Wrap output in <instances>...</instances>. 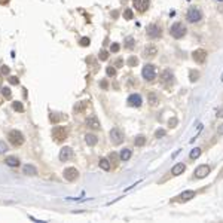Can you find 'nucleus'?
<instances>
[{
	"instance_id": "1",
	"label": "nucleus",
	"mask_w": 223,
	"mask_h": 223,
	"mask_svg": "<svg viewBox=\"0 0 223 223\" xmlns=\"http://www.w3.org/2000/svg\"><path fill=\"white\" fill-rule=\"evenodd\" d=\"M170 34H171L174 39H182L183 36L186 34V27L183 26L182 22H176V24H173L171 28H170Z\"/></svg>"
},
{
	"instance_id": "2",
	"label": "nucleus",
	"mask_w": 223,
	"mask_h": 223,
	"mask_svg": "<svg viewBox=\"0 0 223 223\" xmlns=\"http://www.w3.org/2000/svg\"><path fill=\"white\" fill-rule=\"evenodd\" d=\"M7 138H9V143H11L12 146H21V144L24 143V135L21 134L20 131H16V129H12V131L7 134Z\"/></svg>"
},
{
	"instance_id": "3",
	"label": "nucleus",
	"mask_w": 223,
	"mask_h": 223,
	"mask_svg": "<svg viewBox=\"0 0 223 223\" xmlns=\"http://www.w3.org/2000/svg\"><path fill=\"white\" fill-rule=\"evenodd\" d=\"M186 20L189 22H198V21L202 20V14L198 7H190L188 11V15H186Z\"/></svg>"
},
{
	"instance_id": "4",
	"label": "nucleus",
	"mask_w": 223,
	"mask_h": 223,
	"mask_svg": "<svg viewBox=\"0 0 223 223\" xmlns=\"http://www.w3.org/2000/svg\"><path fill=\"white\" fill-rule=\"evenodd\" d=\"M143 77L146 79L147 82H152L153 79L156 77V72H155V66H152V64H146L144 67H143Z\"/></svg>"
},
{
	"instance_id": "5",
	"label": "nucleus",
	"mask_w": 223,
	"mask_h": 223,
	"mask_svg": "<svg viewBox=\"0 0 223 223\" xmlns=\"http://www.w3.org/2000/svg\"><path fill=\"white\" fill-rule=\"evenodd\" d=\"M110 140H112V143L113 144H121L122 142H123V132H122L121 128H113L112 131H110Z\"/></svg>"
},
{
	"instance_id": "6",
	"label": "nucleus",
	"mask_w": 223,
	"mask_h": 223,
	"mask_svg": "<svg viewBox=\"0 0 223 223\" xmlns=\"http://www.w3.org/2000/svg\"><path fill=\"white\" fill-rule=\"evenodd\" d=\"M52 137L57 142H63V140L67 138V129L64 128V127H55L52 129Z\"/></svg>"
},
{
	"instance_id": "7",
	"label": "nucleus",
	"mask_w": 223,
	"mask_h": 223,
	"mask_svg": "<svg viewBox=\"0 0 223 223\" xmlns=\"http://www.w3.org/2000/svg\"><path fill=\"white\" fill-rule=\"evenodd\" d=\"M161 82H162V85H165V86H171V85L174 83V76H173V73H171L170 70H164L162 74H161Z\"/></svg>"
},
{
	"instance_id": "8",
	"label": "nucleus",
	"mask_w": 223,
	"mask_h": 223,
	"mask_svg": "<svg viewBox=\"0 0 223 223\" xmlns=\"http://www.w3.org/2000/svg\"><path fill=\"white\" fill-rule=\"evenodd\" d=\"M132 5H134V7L140 14H143V12L147 11L149 5H150V0H132Z\"/></svg>"
},
{
	"instance_id": "9",
	"label": "nucleus",
	"mask_w": 223,
	"mask_h": 223,
	"mask_svg": "<svg viewBox=\"0 0 223 223\" xmlns=\"http://www.w3.org/2000/svg\"><path fill=\"white\" fill-rule=\"evenodd\" d=\"M161 27L159 26H156V24H150L147 27V36L150 39H158V37H161Z\"/></svg>"
},
{
	"instance_id": "10",
	"label": "nucleus",
	"mask_w": 223,
	"mask_h": 223,
	"mask_svg": "<svg viewBox=\"0 0 223 223\" xmlns=\"http://www.w3.org/2000/svg\"><path fill=\"white\" fill-rule=\"evenodd\" d=\"M195 196H196V192H193V190H186V192L180 193L179 196H176V201L177 202H188V201H190V199L195 198Z\"/></svg>"
},
{
	"instance_id": "11",
	"label": "nucleus",
	"mask_w": 223,
	"mask_h": 223,
	"mask_svg": "<svg viewBox=\"0 0 223 223\" xmlns=\"http://www.w3.org/2000/svg\"><path fill=\"white\" fill-rule=\"evenodd\" d=\"M192 57H193L195 63H198V64H204L205 60H207V52H205L204 49H196V51H193Z\"/></svg>"
},
{
	"instance_id": "12",
	"label": "nucleus",
	"mask_w": 223,
	"mask_h": 223,
	"mask_svg": "<svg viewBox=\"0 0 223 223\" xmlns=\"http://www.w3.org/2000/svg\"><path fill=\"white\" fill-rule=\"evenodd\" d=\"M127 103H128V106H131V107H140L142 106V97L138 94H131L128 97V100H127Z\"/></svg>"
},
{
	"instance_id": "13",
	"label": "nucleus",
	"mask_w": 223,
	"mask_h": 223,
	"mask_svg": "<svg viewBox=\"0 0 223 223\" xmlns=\"http://www.w3.org/2000/svg\"><path fill=\"white\" fill-rule=\"evenodd\" d=\"M77 176H79V173H77V170L73 168V167L64 170V179H66V180H68V182H73V180H76V179H77Z\"/></svg>"
},
{
	"instance_id": "14",
	"label": "nucleus",
	"mask_w": 223,
	"mask_h": 223,
	"mask_svg": "<svg viewBox=\"0 0 223 223\" xmlns=\"http://www.w3.org/2000/svg\"><path fill=\"white\" fill-rule=\"evenodd\" d=\"M208 173H210L208 165H199V167L195 170V177L196 179H204V177L208 176Z\"/></svg>"
},
{
	"instance_id": "15",
	"label": "nucleus",
	"mask_w": 223,
	"mask_h": 223,
	"mask_svg": "<svg viewBox=\"0 0 223 223\" xmlns=\"http://www.w3.org/2000/svg\"><path fill=\"white\" fill-rule=\"evenodd\" d=\"M72 156H73V150H72V147H63L61 149V152H60L61 161H68Z\"/></svg>"
},
{
	"instance_id": "16",
	"label": "nucleus",
	"mask_w": 223,
	"mask_h": 223,
	"mask_svg": "<svg viewBox=\"0 0 223 223\" xmlns=\"http://www.w3.org/2000/svg\"><path fill=\"white\" fill-rule=\"evenodd\" d=\"M86 125L92 129H100V122H98V119L95 116H91V118L86 119Z\"/></svg>"
},
{
	"instance_id": "17",
	"label": "nucleus",
	"mask_w": 223,
	"mask_h": 223,
	"mask_svg": "<svg viewBox=\"0 0 223 223\" xmlns=\"http://www.w3.org/2000/svg\"><path fill=\"white\" fill-rule=\"evenodd\" d=\"M184 170H186V165H184V164H176V165L173 167V170H171V174H173V176H180V174H183Z\"/></svg>"
},
{
	"instance_id": "18",
	"label": "nucleus",
	"mask_w": 223,
	"mask_h": 223,
	"mask_svg": "<svg viewBox=\"0 0 223 223\" xmlns=\"http://www.w3.org/2000/svg\"><path fill=\"white\" fill-rule=\"evenodd\" d=\"M5 162H6V165H9V167H18V165H20V159L15 158V156H7L6 159H5Z\"/></svg>"
},
{
	"instance_id": "19",
	"label": "nucleus",
	"mask_w": 223,
	"mask_h": 223,
	"mask_svg": "<svg viewBox=\"0 0 223 223\" xmlns=\"http://www.w3.org/2000/svg\"><path fill=\"white\" fill-rule=\"evenodd\" d=\"M131 155H132V153H131V150H129V149H122L121 153H119V158H121V161L125 162V161H128L129 158H131Z\"/></svg>"
},
{
	"instance_id": "20",
	"label": "nucleus",
	"mask_w": 223,
	"mask_h": 223,
	"mask_svg": "<svg viewBox=\"0 0 223 223\" xmlns=\"http://www.w3.org/2000/svg\"><path fill=\"white\" fill-rule=\"evenodd\" d=\"M22 171H24V174H27V176H36V174H37V170L34 168L33 165H24Z\"/></svg>"
},
{
	"instance_id": "21",
	"label": "nucleus",
	"mask_w": 223,
	"mask_h": 223,
	"mask_svg": "<svg viewBox=\"0 0 223 223\" xmlns=\"http://www.w3.org/2000/svg\"><path fill=\"white\" fill-rule=\"evenodd\" d=\"M85 140H86V143H88L89 146H95V144H97V142H98V138H97L94 134H86Z\"/></svg>"
},
{
	"instance_id": "22",
	"label": "nucleus",
	"mask_w": 223,
	"mask_h": 223,
	"mask_svg": "<svg viewBox=\"0 0 223 223\" xmlns=\"http://www.w3.org/2000/svg\"><path fill=\"white\" fill-rule=\"evenodd\" d=\"M144 143H146V137L144 135H138V137H135V140H134V144L135 146H144Z\"/></svg>"
},
{
	"instance_id": "23",
	"label": "nucleus",
	"mask_w": 223,
	"mask_h": 223,
	"mask_svg": "<svg viewBox=\"0 0 223 223\" xmlns=\"http://www.w3.org/2000/svg\"><path fill=\"white\" fill-rule=\"evenodd\" d=\"M149 103H150V106H156V104L159 103V100H158V97H156L155 92H150V94H149Z\"/></svg>"
},
{
	"instance_id": "24",
	"label": "nucleus",
	"mask_w": 223,
	"mask_h": 223,
	"mask_svg": "<svg viewBox=\"0 0 223 223\" xmlns=\"http://www.w3.org/2000/svg\"><path fill=\"white\" fill-rule=\"evenodd\" d=\"M199 156H201V149H199V147H195L193 150H192V152H190L189 158H190V159H198Z\"/></svg>"
},
{
	"instance_id": "25",
	"label": "nucleus",
	"mask_w": 223,
	"mask_h": 223,
	"mask_svg": "<svg viewBox=\"0 0 223 223\" xmlns=\"http://www.w3.org/2000/svg\"><path fill=\"white\" fill-rule=\"evenodd\" d=\"M100 167H101L103 170L109 171V170H110V162H109V159H106V158L100 159Z\"/></svg>"
},
{
	"instance_id": "26",
	"label": "nucleus",
	"mask_w": 223,
	"mask_h": 223,
	"mask_svg": "<svg viewBox=\"0 0 223 223\" xmlns=\"http://www.w3.org/2000/svg\"><path fill=\"white\" fill-rule=\"evenodd\" d=\"M86 106H88V101H81L77 106H74V110H76V112H83Z\"/></svg>"
},
{
	"instance_id": "27",
	"label": "nucleus",
	"mask_w": 223,
	"mask_h": 223,
	"mask_svg": "<svg viewBox=\"0 0 223 223\" xmlns=\"http://www.w3.org/2000/svg\"><path fill=\"white\" fill-rule=\"evenodd\" d=\"M144 54H146V57H155L156 55V48H149V49L144 51Z\"/></svg>"
},
{
	"instance_id": "28",
	"label": "nucleus",
	"mask_w": 223,
	"mask_h": 223,
	"mask_svg": "<svg viewBox=\"0 0 223 223\" xmlns=\"http://www.w3.org/2000/svg\"><path fill=\"white\" fill-rule=\"evenodd\" d=\"M0 91H2L3 97H5V98H7V100H9V98L12 97V94H11V89H9V88H2Z\"/></svg>"
},
{
	"instance_id": "29",
	"label": "nucleus",
	"mask_w": 223,
	"mask_h": 223,
	"mask_svg": "<svg viewBox=\"0 0 223 223\" xmlns=\"http://www.w3.org/2000/svg\"><path fill=\"white\" fill-rule=\"evenodd\" d=\"M125 46L128 48V49H131V48L134 46V39H132V37H127V40H125Z\"/></svg>"
},
{
	"instance_id": "30",
	"label": "nucleus",
	"mask_w": 223,
	"mask_h": 223,
	"mask_svg": "<svg viewBox=\"0 0 223 223\" xmlns=\"http://www.w3.org/2000/svg\"><path fill=\"white\" fill-rule=\"evenodd\" d=\"M123 18H125V20H132V11H131V9H125Z\"/></svg>"
},
{
	"instance_id": "31",
	"label": "nucleus",
	"mask_w": 223,
	"mask_h": 223,
	"mask_svg": "<svg viewBox=\"0 0 223 223\" xmlns=\"http://www.w3.org/2000/svg\"><path fill=\"white\" fill-rule=\"evenodd\" d=\"M12 106H14L15 110H18V112H24V107H22V104H21L20 101H15Z\"/></svg>"
},
{
	"instance_id": "32",
	"label": "nucleus",
	"mask_w": 223,
	"mask_h": 223,
	"mask_svg": "<svg viewBox=\"0 0 223 223\" xmlns=\"http://www.w3.org/2000/svg\"><path fill=\"white\" fill-rule=\"evenodd\" d=\"M5 152H7V146L5 142L0 140V153H5Z\"/></svg>"
},
{
	"instance_id": "33",
	"label": "nucleus",
	"mask_w": 223,
	"mask_h": 223,
	"mask_svg": "<svg viewBox=\"0 0 223 223\" xmlns=\"http://www.w3.org/2000/svg\"><path fill=\"white\" fill-rule=\"evenodd\" d=\"M107 58H109V52H107V51H101V52H100V60L106 61Z\"/></svg>"
},
{
	"instance_id": "34",
	"label": "nucleus",
	"mask_w": 223,
	"mask_h": 223,
	"mask_svg": "<svg viewBox=\"0 0 223 223\" xmlns=\"http://www.w3.org/2000/svg\"><path fill=\"white\" fill-rule=\"evenodd\" d=\"M165 135V129H158L155 132V137L156 138H161V137H164Z\"/></svg>"
},
{
	"instance_id": "35",
	"label": "nucleus",
	"mask_w": 223,
	"mask_h": 223,
	"mask_svg": "<svg viewBox=\"0 0 223 223\" xmlns=\"http://www.w3.org/2000/svg\"><path fill=\"white\" fill-rule=\"evenodd\" d=\"M106 72H107L109 76H115V74H116V70L112 67V66H110V67H107V70H106Z\"/></svg>"
},
{
	"instance_id": "36",
	"label": "nucleus",
	"mask_w": 223,
	"mask_h": 223,
	"mask_svg": "<svg viewBox=\"0 0 223 223\" xmlns=\"http://www.w3.org/2000/svg\"><path fill=\"white\" fill-rule=\"evenodd\" d=\"M81 45H82V46H88V45H89V39H88V37H82V39H81Z\"/></svg>"
},
{
	"instance_id": "37",
	"label": "nucleus",
	"mask_w": 223,
	"mask_h": 223,
	"mask_svg": "<svg viewBox=\"0 0 223 223\" xmlns=\"http://www.w3.org/2000/svg\"><path fill=\"white\" fill-rule=\"evenodd\" d=\"M9 82H11L12 85H16L20 81H18V77H16V76H11V77H9Z\"/></svg>"
},
{
	"instance_id": "38",
	"label": "nucleus",
	"mask_w": 223,
	"mask_h": 223,
	"mask_svg": "<svg viewBox=\"0 0 223 223\" xmlns=\"http://www.w3.org/2000/svg\"><path fill=\"white\" fill-rule=\"evenodd\" d=\"M198 76H199L198 73H193V72H190V81H192V82H195Z\"/></svg>"
},
{
	"instance_id": "39",
	"label": "nucleus",
	"mask_w": 223,
	"mask_h": 223,
	"mask_svg": "<svg viewBox=\"0 0 223 223\" xmlns=\"http://www.w3.org/2000/svg\"><path fill=\"white\" fill-rule=\"evenodd\" d=\"M118 51H119V45H118V43H113V45H112V52H118Z\"/></svg>"
},
{
	"instance_id": "40",
	"label": "nucleus",
	"mask_w": 223,
	"mask_h": 223,
	"mask_svg": "<svg viewBox=\"0 0 223 223\" xmlns=\"http://www.w3.org/2000/svg\"><path fill=\"white\" fill-rule=\"evenodd\" d=\"M60 119H63V116H51V121H54V122H58L60 121Z\"/></svg>"
},
{
	"instance_id": "41",
	"label": "nucleus",
	"mask_w": 223,
	"mask_h": 223,
	"mask_svg": "<svg viewBox=\"0 0 223 223\" xmlns=\"http://www.w3.org/2000/svg\"><path fill=\"white\" fill-rule=\"evenodd\" d=\"M128 64H129V66H134V64H137V58H134V57H132V58H129Z\"/></svg>"
},
{
	"instance_id": "42",
	"label": "nucleus",
	"mask_w": 223,
	"mask_h": 223,
	"mask_svg": "<svg viewBox=\"0 0 223 223\" xmlns=\"http://www.w3.org/2000/svg\"><path fill=\"white\" fill-rule=\"evenodd\" d=\"M9 73V68L6 67V66H5V67H2V74H7Z\"/></svg>"
},
{
	"instance_id": "43",
	"label": "nucleus",
	"mask_w": 223,
	"mask_h": 223,
	"mask_svg": "<svg viewBox=\"0 0 223 223\" xmlns=\"http://www.w3.org/2000/svg\"><path fill=\"white\" fill-rule=\"evenodd\" d=\"M217 132H219V135H223V123L219 127V129H217Z\"/></svg>"
},
{
	"instance_id": "44",
	"label": "nucleus",
	"mask_w": 223,
	"mask_h": 223,
	"mask_svg": "<svg viewBox=\"0 0 223 223\" xmlns=\"http://www.w3.org/2000/svg\"><path fill=\"white\" fill-rule=\"evenodd\" d=\"M176 123H177V119H173V121L170 119V127H174Z\"/></svg>"
},
{
	"instance_id": "45",
	"label": "nucleus",
	"mask_w": 223,
	"mask_h": 223,
	"mask_svg": "<svg viewBox=\"0 0 223 223\" xmlns=\"http://www.w3.org/2000/svg\"><path fill=\"white\" fill-rule=\"evenodd\" d=\"M6 3H9V0H0V5H6Z\"/></svg>"
},
{
	"instance_id": "46",
	"label": "nucleus",
	"mask_w": 223,
	"mask_h": 223,
	"mask_svg": "<svg viewBox=\"0 0 223 223\" xmlns=\"http://www.w3.org/2000/svg\"><path fill=\"white\" fill-rule=\"evenodd\" d=\"M219 2H223V0H219Z\"/></svg>"
}]
</instances>
